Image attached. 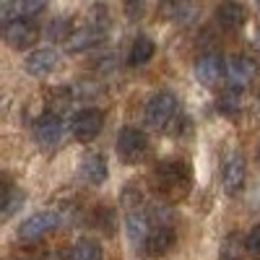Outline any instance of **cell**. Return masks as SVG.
Returning <instances> with one entry per match:
<instances>
[{
  "instance_id": "obj_1",
  "label": "cell",
  "mask_w": 260,
  "mask_h": 260,
  "mask_svg": "<svg viewBox=\"0 0 260 260\" xmlns=\"http://www.w3.org/2000/svg\"><path fill=\"white\" fill-rule=\"evenodd\" d=\"M177 115V96L172 91H159L146 104V125L154 130H164Z\"/></svg>"
},
{
  "instance_id": "obj_2",
  "label": "cell",
  "mask_w": 260,
  "mask_h": 260,
  "mask_svg": "<svg viewBox=\"0 0 260 260\" xmlns=\"http://www.w3.org/2000/svg\"><path fill=\"white\" fill-rule=\"evenodd\" d=\"M156 182L161 190H177V195H182L190 185V169L185 161H164L156 169Z\"/></svg>"
},
{
  "instance_id": "obj_3",
  "label": "cell",
  "mask_w": 260,
  "mask_h": 260,
  "mask_svg": "<svg viewBox=\"0 0 260 260\" xmlns=\"http://www.w3.org/2000/svg\"><path fill=\"white\" fill-rule=\"evenodd\" d=\"M148 151V141L138 127H122L117 133V154L122 161H141Z\"/></svg>"
},
{
  "instance_id": "obj_4",
  "label": "cell",
  "mask_w": 260,
  "mask_h": 260,
  "mask_svg": "<svg viewBox=\"0 0 260 260\" xmlns=\"http://www.w3.org/2000/svg\"><path fill=\"white\" fill-rule=\"evenodd\" d=\"M257 78V62L250 55H234L226 60V81L232 89H245L247 83Z\"/></svg>"
},
{
  "instance_id": "obj_5",
  "label": "cell",
  "mask_w": 260,
  "mask_h": 260,
  "mask_svg": "<svg viewBox=\"0 0 260 260\" xmlns=\"http://www.w3.org/2000/svg\"><path fill=\"white\" fill-rule=\"evenodd\" d=\"M60 213L57 211H39V213H34V216H29V219L21 224V229H18V237L21 240H42L45 234H50L52 229H57L60 226Z\"/></svg>"
},
{
  "instance_id": "obj_6",
  "label": "cell",
  "mask_w": 260,
  "mask_h": 260,
  "mask_svg": "<svg viewBox=\"0 0 260 260\" xmlns=\"http://www.w3.org/2000/svg\"><path fill=\"white\" fill-rule=\"evenodd\" d=\"M245 180H247V164H245V156L240 154V151H232V154L224 159V167H221V182H224V190H226L229 195L242 192Z\"/></svg>"
},
{
  "instance_id": "obj_7",
  "label": "cell",
  "mask_w": 260,
  "mask_h": 260,
  "mask_svg": "<svg viewBox=\"0 0 260 260\" xmlns=\"http://www.w3.org/2000/svg\"><path fill=\"white\" fill-rule=\"evenodd\" d=\"M102 125H104V115H102L99 110H81V112L73 117L71 130H73L76 141L91 143V141L102 133Z\"/></svg>"
},
{
  "instance_id": "obj_8",
  "label": "cell",
  "mask_w": 260,
  "mask_h": 260,
  "mask_svg": "<svg viewBox=\"0 0 260 260\" xmlns=\"http://www.w3.org/2000/svg\"><path fill=\"white\" fill-rule=\"evenodd\" d=\"M226 76V62L219 52H206L195 60V78L203 86H216Z\"/></svg>"
},
{
  "instance_id": "obj_9",
  "label": "cell",
  "mask_w": 260,
  "mask_h": 260,
  "mask_svg": "<svg viewBox=\"0 0 260 260\" xmlns=\"http://www.w3.org/2000/svg\"><path fill=\"white\" fill-rule=\"evenodd\" d=\"M154 216H151V211H141V208H136V211H130L127 213V221H125V229H127V237H130V242L133 245H138V247H143L146 245V240H148V234L154 232Z\"/></svg>"
},
{
  "instance_id": "obj_10",
  "label": "cell",
  "mask_w": 260,
  "mask_h": 260,
  "mask_svg": "<svg viewBox=\"0 0 260 260\" xmlns=\"http://www.w3.org/2000/svg\"><path fill=\"white\" fill-rule=\"evenodd\" d=\"M3 37H6V42L13 50H26V47H31L37 42L39 29L31 24V21H13V24H6Z\"/></svg>"
},
{
  "instance_id": "obj_11",
  "label": "cell",
  "mask_w": 260,
  "mask_h": 260,
  "mask_svg": "<svg viewBox=\"0 0 260 260\" xmlns=\"http://www.w3.org/2000/svg\"><path fill=\"white\" fill-rule=\"evenodd\" d=\"M24 68H26V73L34 76V78H47V76L57 68V52H55L52 47H39V50H34V52L26 57Z\"/></svg>"
},
{
  "instance_id": "obj_12",
  "label": "cell",
  "mask_w": 260,
  "mask_h": 260,
  "mask_svg": "<svg viewBox=\"0 0 260 260\" xmlns=\"http://www.w3.org/2000/svg\"><path fill=\"white\" fill-rule=\"evenodd\" d=\"M175 242H177L175 226H172V224H156L141 250L148 252V255H164V252H169L172 247H175Z\"/></svg>"
},
{
  "instance_id": "obj_13",
  "label": "cell",
  "mask_w": 260,
  "mask_h": 260,
  "mask_svg": "<svg viewBox=\"0 0 260 260\" xmlns=\"http://www.w3.org/2000/svg\"><path fill=\"white\" fill-rule=\"evenodd\" d=\"M42 11H45L42 0H13V3L0 6V16H3V21H8V24H13V21H29V18L39 16Z\"/></svg>"
},
{
  "instance_id": "obj_14",
  "label": "cell",
  "mask_w": 260,
  "mask_h": 260,
  "mask_svg": "<svg viewBox=\"0 0 260 260\" xmlns=\"http://www.w3.org/2000/svg\"><path fill=\"white\" fill-rule=\"evenodd\" d=\"M34 136L42 146H55L62 136V120L52 112H45L34 120Z\"/></svg>"
},
{
  "instance_id": "obj_15",
  "label": "cell",
  "mask_w": 260,
  "mask_h": 260,
  "mask_svg": "<svg viewBox=\"0 0 260 260\" xmlns=\"http://www.w3.org/2000/svg\"><path fill=\"white\" fill-rule=\"evenodd\" d=\"M102 29H96V26H91V24H86L83 29H76L73 34H68L65 37V50L68 52H83V50H89V47H94L96 42L102 39Z\"/></svg>"
},
{
  "instance_id": "obj_16",
  "label": "cell",
  "mask_w": 260,
  "mask_h": 260,
  "mask_svg": "<svg viewBox=\"0 0 260 260\" xmlns=\"http://www.w3.org/2000/svg\"><path fill=\"white\" fill-rule=\"evenodd\" d=\"M81 177L91 185H102L107 180V161L102 154H86L81 159Z\"/></svg>"
},
{
  "instance_id": "obj_17",
  "label": "cell",
  "mask_w": 260,
  "mask_h": 260,
  "mask_svg": "<svg viewBox=\"0 0 260 260\" xmlns=\"http://www.w3.org/2000/svg\"><path fill=\"white\" fill-rule=\"evenodd\" d=\"M245 8L240 3H221L216 8V21L224 26V29H240L245 24Z\"/></svg>"
},
{
  "instance_id": "obj_18",
  "label": "cell",
  "mask_w": 260,
  "mask_h": 260,
  "mask_svg": "<svg viewBox=\"0 0 260 260\" xmlns=\"http://www.w3.org/2000/svg\"><path fill=\"white\" fill-rule=\"evenodd\" d=\"M156 52V45L151 42L148 37H138L133 42V47H130V55H127V62L133 65V68H141V65H146L151 57H154Z\"/></svg>"
},
{
  "instance_id": "obj_19",
  "label": "cell",
  "mask_w": 260,
  "mask_h": 260,
  "mask_svg": "<svg viewBox=\"0 0 260 260\" xmlns=\"http://www.w3.org/2000/svg\"><path fill=\"white\" fill-rule=\"evenodd\" d=\"M71 260H102V245L91 237H81L71 250Z\"/></svg>"
},
{
  "instance_id": "obj_20",
  "label": "cell",
  "mask_w": 260,
  "mask_h": 260,
  "mask_svg": "<svg viewBox=\"0 0 260 260\" xmlns=\"http://www.w3.org/2000/svg\"><path fill=\"white\" fill-rule=\"evenodd\" d=\"M21 203H24V192H18V190H13L11 185H6V187H3V211H0V219L8 221L11 216L21 208Z\"/></svg>"
},
{
  "instance_id": "obj_21",
  "label": "cell",
  "mask_w": 260,
  "mask_h": 260,
  "mask_svg": "<svg viewBox=\"0 0 260 260\" xmlns=\"http://www.w3.org/2000/svg\"><path fill=\"white\" fill-rule=\"evenodd\" d=\"M216 104H219V110L224 115H234L237 110H240V89H232V86H226V89L219 94V99H216Z\"/></svg>"
},
{
  "instance_id": "obj_22",
  "label": "cell",
  "mask_w": 260,
  "mask_h": 260,
  "mask_svg": "<svg viewBox=\"0 0 260 260\" xmlns=\"http://www.w3.org/2000/svg\"><path fill=\"white\" fill-rule=\"evenodd\" d=\"M242 257V247H240V240L232 234L229 240L224 242V247H221V260H240Z\"/></svg>"
},
{
  "instance_id": "obj_23",
  "label": "cell",
  "mask_w": 260,
  "mask_h": 260,
  "mask_svg": "<svg viewBox=\"0 0 260 260\" xmlns=\"http://www.w3.org/2000/svg\"><path fill=\"white\" fill-rule=\"evenodd\" d=\"M245 250H247L252 257H257V260H260V224H255V226L250 229L247 240H245Z\"/></svg>"
},
{
  "instance_id": "obj_24",
  "label": "cell",
  "mask_w": 260,
  "mask_h": 260,
  "mask_svg": "<svg viewBox=\"0 0 260 260\" xmlns=\"http://www.w3.org/2000/svg\"><path fill=\"white\" fill-rule=\"evenodd\" d=\"M190 16H195V6H175V21L190 24Z\"/></svg>"
},
{
  "instance_id": "obj_25",
  "label": "cell",
  "mask_w": 260,
  "mask_h": 260,
  "mask_svg": "<svg viewBox=\"0 0 260 260\" xmlns=\"http://www.w3.org/2000/svg\"><path fill=\"white\" fill-rule=\"evenodd\" d=\"M257 159H260V146H257Z\"/></svg>"
},
{
  "instance_id": "obj_26",
  "label": "cell",
  "mask_w": 260,
  "mask_h": 260,
  "mask_svg": "<svg viewBox=\"0 0 260 260\" xmlns=\"http://www.w3.org/2000/svg\"><path fill=\"white\" fill-rule=\"evenodd\" d=\"M257 8H260V6H257Z\"/></svg>"
}]
</instances>
